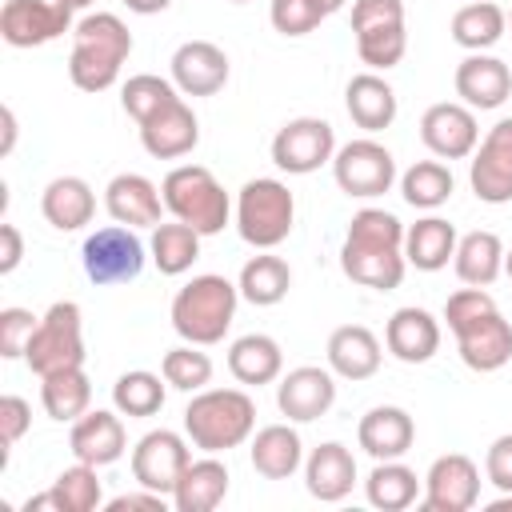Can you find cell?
I'll list each match as a JSON object with an SVG mask.
<instances>
[{
	"instance_id": "6da1fadb",
	"label": "cell",
	"mask_w": 512,
	"mask_h": 512,
	"mask_svg": "<svg viewBox=\"0 0 512 512\" xmlns=\"http://www.w3.org/2000/svg\"><path fill=\"white\" fill-rule=\"evenodd\" d=\"M340 268L352 284L392 292L404 280V224L384 208H360L348 220V236L340 248Z\"/></svg>"
},
{
	"instance_id": "7a4b0ae2",
	"label": "cell",
	"mask_w": 512,
	"mask_h": 512,
	"mask_svg": "<svg viewBox=\"0 0 512 512\" xmlns=\"http://www.w3.org/2000/svg\"><path fill=\"white\" fill-rule=\"evenodd\" d=\"M132 52V32L116 12H88L72 28L68 76L80 92H104L120 80V68Z\"/></svg>"
},
{
	"instance_id": "3957f363",
	"label": "cell",
	"mask_w": 512,
	"mask_h": 512,
	"mask_svg": "<svg viewBox=\"0 0 512 512\" xmlns=\"http://www.w3.org/2000/svg\"><path fill=\"white\" fill-rule=\"evenodd\" d=\"M256 428V404L244 388H200L184 408V436L200 452L240 448Z\"/></svg>"
},
{
	"instance_id": "277c9868",
	"label": "cell",
	"mask_w": 512,
	"mask_h": 512,
	"mask_svg": "<svg viewBox=\"0 0 512 512\" xmlns=\"http://www.w3.org/2000/svg\"><path fill=\"white\" fill-rule=\"evenodd\" d=\"M236 304H240V288L216 272L192 276L176 296H172V328L180 340L188 344H220L236 320Z\"/></svg>"
},
{
	"instance_id": "5b68a950",
	"label": "cell",
	"mask_w": 512,
	"mask_h": 512,
	"mask_svg": "<svg viewBox=\"0 0 512 512\" xmlns=\"http://www.w3.org/2000/svg\"><path fill=\"white\" fill-rule=\"evenodd\" d=\"M160 196H164V208L176 220L192 224L200 236H216L232 220V200H228L224 184L212 176V168H204V164L172 168L160 184Z\"/></svg>"
},
{
	"instance_id": "8992f818",
	"label": "cell",
	"mask_w": 512,
	"mask_h": 512,
	"mask_svg": "<svg viewBox=\"0 0 512 512\" xmlns=\"http://www.w3.org/2000/svg\"><path fill=\"white\" fill-rule=\"evenodd\" d=\"M296 220V196L276 176H256L236 192V232L252 248H276Z\"/></svg>"
},
{
	"instance_id": "52a82bcc",
	"label": "cell",
	"mask_w": 512,
	"mask_h": 512,
	"mask_svg": "<svg viewBox=\"0 0 512 512\" xmlns=\"http://www.w3.org/2000/svg\"><path fill=\"white\" fill-rule=\"evenodd\" d=\"M24 364L36 372V376H52V372H64V368H84V316H80V304L76 300H56L28 348H24Z\"/></svg>"
},
{
	"instance_id": "ba28073f",
	"label": "cell",
	"mask_w": 512,
	"mask_h": 512,
	"mask_svg": "<svg viewBox=\"0 0 512 512\" xmlns=\"http://www.w3.org/2000/svg\"><path fill=\"white\" fill-rule=\"evenodd\" d=\"M144 260L148 248L128 224H104L80 248V264L92 284H128L144 272Z\"/></svg>"
},
{
	"instance_id": "9c48e42d",
	"label": "cell",
	"mask_w": 512,
	"mask_h": 512,
	"mask_svg": "<svg viewBox=\"0 0 512 512\" xmlns=\"http://www.w3.org/2000/svg\"><path fill=\"white\" fill-rule=\"evenodd\" d=\"M332 176H336L344 196L372 200V196H384L396 184V160L380 140L360 136V140H348L344 148H336Z\"/></svg>"
},
{
	"instance_id": "30bf717a",
	"label": "cell",
	"mask_w": 512,
	"mask_h": 512,
	"mask_svg": "<svg viewBox=\"0 0 512 512\" xmlns=\"http://www.w3.org/2000/svg\"><path fill=\"white\" fill-rule=\"evenodd\" d=\"M332 156H336V132L320 116H296L280 124V132L272 136V164L288 176H308L320 164H332Z\"/></svg>"
},
{
	"instance_id": "8fae6325",
	"label": "cell",
	"mask_w": 512,
	"mask_h": 512,
	"mask_svg": "<svg viewBox=\"0 0 512 512\" xmlns=\"http://www.w3.org/2000/svg\"><path fill=\"white\" fill-rule=\"evenodd\" d=\"M188 464H192V448L172 428H152L132 448V480L148 492L168 496V500H172V488H176V480L184 476Z\"/></svg>"
},
{
	"instance_id": "7c38bea8",
	"label": "cell",
	"mask_w": 512,
	"mask_h": 512,
	"mask_svg": "<svg viewBox=\"0 0 512 512\" xmlns=\"http://www.w3.org/2000/svg\"><path fill=\"white\" fill-rule=\"evenodd\" d=\"M72 32V8L60 0H4L0 36L12 48H40Z\"/></svg>"
},
{
	"instance_id": "4fadbf2b",
	"label": "cell",
	"mask_w": 512,
	"mask_h": 512,
	"mask_svg": "<svg viewBox=\"0 0 512 512\" xmlns=\"http://www.w3.org/2000/svg\"><path fill=\"white\" fill-rule=\"evenodd\" d=\"M468 184H472L476 200H484V204H508L512 200V116L496 120L488 128V136L476 144Z\"/></svg>"
},
{
	"instance_id": "5bb4252c",
	"label": "cell",
	"mask_w": 512,
	"mask_h": 512,
	"mask_svg": "<svg viewBox=\"0 0 512 512\" xmlns=\"http://www.w3.org/2000/svg\"><path fill=\"white\" fill-rule=\"evenodd\" d=\"M480 500V468L464 452L436 456L424 476V508L428 512H468Z\"/></svg>"
},
{
	"instance_id": "9a60e30c",
	"label": "cell",
	"mask_w": 512,
	"mask_h": 512,
	"mask_svg": "<svg viewBox=\"0 0 512 512\" xmlns=\"http://www.w3.org/2000/svg\"><path fill=\"white\" fill-rule=\"evenodd\" d=\"M336 404V372L320 364H300L276 384V408L292 424H312Z\"/></svg>"
},
{
	"instance_id": "2e32d148",
	"label": "cell",
	"mask_w": 512,
	"mask_h": 512,
	"mask_svg": "<svg viewBox=\"0 0 512 512\" xmlns=\"http://www.w3.org/2000/svg\"><path fill=\"white\" fill-rule=\"evenodd\" d=\"M420 140L432 156L440 160H464L476 152L480 144V128H476V112L468 104H452L440 100L420 116Z\"/></svg>"
},
{
	"instance_id": "e0dca14e",
	"label": "cell",
	"mask_w": 512,
	"mask_h": 512,
	"mask_svg": "<svg viewBox=\"0 0 512 512\" xmlns=\"http://www.w3.org/2000/svg\"><path fill=\"white\" fill-rule=\"evenodd\" d=\"M452 336H456L460 360L472 372H500L512 360V324L500 316V308L480 312L476 320L460 324Z\"/></svg>"
},
{
	"instance_id": "ac0fdd59",
	"label": "cell",
	"mask_w": 512,
	"mask_h": 512,
	"mask_svg": "<svg viewBox=\"0 0 512 512\" xmlns=\"http://www.w3.org/2000/svg\"><path fill=\"white\" fill-rule=\"evenodd\" d=\"M456 96L460 104H468L472 112H492L500 108L508 96H512V72L500 56H488V52H468L460 64H456Z\"/></svg>"
},
{
	"instance_id": "d6986e66",
	"label": "cell",
	"mask_w": 512,
	"mask_h": 512,
	"mask_svg": "<svg viewBox=\"0 0 512 512\" xmlns=\"http://www.w3.org/2000/svg\"><path fill=\"white\" fill-rule=\"evenodd\" d=\"M168 64H172V84L184 96H216L228 84V56L212 40H184Z\"/></svg>"
},
{
	"instance_id": "ffe728a7",
	"label": "cell",
	"mask_w": 512,
	"mask_h": 512,
	"mask_svg": "<svg viewBox=\"0 0 512 512\" xmlns=\"http://www.w3.org/2000/svg\"><path fill=\"white\" fill-rule=\"evenodd\" d=\"M68 448H72L76 460H84V464H92V468L116 464V460L124 456V448H128V432H124L120 412L88 408L80 420H72Z\"/></svg>"
},
{
	"instance_id": "44dd1931",
	"label": "cell",
	"mask_w": 512,
	"mask_h": 512,
	"mask_svg": "<svg viewBox=\"0 0 512 512\" xmlns=\"http://www.w3.org/2000/svg\"><path fill=\"white\" fill-rule=\"evenodd\" d=\"M140 144L156 160H180L200 144V124H196V112L184 104V96H176L172 104H164L156 116L140 124Z\"/></svg>"
},
{
	"instance_id": "7402d4cb",
	"label": "cell",
	"mask_w": 512,
	"mask_h": 512,
	"mask_svg": "<svg viewBox=\"0 0 512 512\" xmlns=\"http://www.w3.org/2000/svg\"><path fill=\"white\" fill-rule=\"evenodd\" d=\"M384 348L400 364H428L440 352V320L428 308H396L384 324Z\"/></svg>"
},
{
	"instance_id": "603a6c76",
	"label": "cell",
	"mask_w": 512,
	"mask_h": 512,
	"mask_svg": "<svg viewBox=\"0 0 512 512\" xmlns=\"http://www.w3.org/2000/svg\"><path fill=\"white\" fill-rule=\"evenodd\" d=\"M104 208L116 224H128V228H156L160 224V212H164V196L160 188L140 176V172H120L108 180L104 188Z\"/></svg>"
},
{
	"instance_id": "cb8c5ba5",
	"label": "cell",
	"mask_w": 512,
	"mask_h": 512,
	"mask_svg": "<svg viewBox=\"0 0 512 512\" xmlns=\"http://www.w3.org/2000/svg\"><path fill=\"white\" fill-rule=\"evenodd\" d=\"M416 440V420L400 404H376L356 424V444L372 460H400Z\"/></svg>"
},
{
	"instance_id": "d4e9b609",
	"label": "cell",
	"mask_w": 512,
	"mask_h": 512,
	"mask_svg": "<svg viewBox=\"0 0 512 512\" xmlns=\"http://www.w3.org/2000/svg\"><path fill=\"white\" fill-rule=\"evenodd\" d=\"M356 484V456L340 440H324L304 460V488L320 504H340Z\"/></svg>"
},
{
	"instance_id": "484cf974",
	"label": "cell",
	"mask_w": 512,
	"mask_h": 512,
	"mask_svg": "<svg viewBox=\"0 0 512 512\" xmlns=\"http://www.w3.org/2000/svg\"><path fill=\"white\" fill-rule=\"evenodd\" d=\"M328 368L340 376V380H368L380 372V360H384V348L376 340L372 328L364 324H340L332 336H328Z\"/></svg>"
},
{
	"instance_id": "4316f807",
	"label": "cell",
	"mask_w": 512,
	"mask_h": 512,
	"mask_svg": "<svg viewBox=\"0 0 512 512\" xmlns=\"http://www.w3.org/2000/svg\"><path fill=\"white\" fill-rule=\"evenodd\" d=\"M228 468L224 460H216V452H204L200 460H192L184 468V476L172 488V508L176 512H212L224 504L228 496Z\"/></svg>"
},
{
	"instance_id": "83f0119b",
	"label": "cell",
	"mask_w": 512,
	"mask_h": 512,
	"mask_svg": "<svg viewBox=\"0 0 512 512\" xmlns=\"http://www.w3.org/2000/svg\"><path fill=\"white\" fill-rule=\"evenodd\" d=\"M40 212L56 232H80L96 216V192L80 176H56L40 192Z\"/></svg>"
},
{
	"instance_id": "f1b7e54d",
	"label": "cell",
	"mask_w": 512,
	"mask_h": 512,
	"mask_svg": "<svg viewBox=\"0 0 512 512\" xmlns=\"http://www.w3.org/2000/svg\"><path fill=\"white\" fill-rule=\"evenodd\" d=\"M344 108L356 128L384 132L396 120V92L380 72H356L344 88Z\"/></svg>"
},
{
	"instance_id": "f546056e",
	"label": "cell",
	"mask_w": 512,
	"mask_h": 512,
	"mask_svg": "<svg viewBox=\"0 0 512 512\" xmlns=\"http://www.w3.org/2000/svg\"><path fill=\"white\" fill-rule=\"evenodd\" d=\"M456 240H460L456 228L444 216L428 212V216H420L416 224L404 228V260L416 272H440L456 256Z\"/></svg>"
},
{
	"instance_id": "4dcf8cb0",
	"label": "cell",
	"mask_w": 512,
	"mask_h": 512,
	"mask_svg": "<svg viewBox=\"0 0 512 512\" xmlns=\"http://www.w3.org/2000/svg\"><path fill=\"white\" fill-rule=\"evenodd\" d=\"M228 372H232L240 384H248V388L272 384V380H280V372H284V352H280V344H276L272 336L248 332V336L232 340V348H228Z\"/></svg>"
},
{
	"instance_id": "1f68e13d",
	"label": "cell",
	"mask_w": 512,
	"mask_h": 512,
	"mask_svg": "<svg viewBox=\"0 0 512 512\" xmlns=\"http://www.w3.org/2000/svg\"><path fill=\"white\" fill-rule=\"evenodd\" d=\"M252 468L264 476V480H288L300 464H304V444H300V432L288 428V424H268L252 436Z\"/></svg>"
},
{
	"instance_id": "d6a6232c",
	"label": "cell",
	"mask_w": 512,
	"mask_h": 512,
	"mask_svg": "<svg viewBox=\"0 0 512 512\" xmlns=\"http://www.w3.org/2000/svg\"><path fill=\"white\" fill-rule=\"evenodd\" d=\"M452 268L464 284L472 288H488L500 272H504V244L496 232L488 228H476V232H464L456 240V256H452Z\"/></svg>"
},
{
	"instance_id": "836d02e7",
	"label": "cell",
	"mask_w": 512,
	"mask_h": 512,
	"mask_svg": "<svg viewBox=\"0 0 512 512\" xmlns=\"http://www.w3.org/2000/svg\"><path fill=\"white\" fill-rule=\"evenodd\" d=\"M236 288H240V300H248V304H256V308H272V304H280V300L288 296V288H292V268H288V260L272 256V248H260V256H252V260L240 268Z\"/></svg>"
},
{
	"instance_id": "e575fe53",
	"label": "cell",
	"mask_w": 512,
	"mask_h": 512,
	"mask_svg": "<svg viewBox=\"0 0 512 512\" xmlns=\"http://www.w3.org/2000/svg\"><path fill=\"white\" fill-rule=\"evenodd\" d=\"M364 496L380 512H404L420 496V476L404 460H376V468L364 480Z\"/></svg>"
},
{
	"instance_id": "d590c367",
	"label": "cell",
	"mask_w": 512,
	"mask_h": 512,
	"mask_svg": "<svg viewBox=\"0 0 512 512\" xmlns=\"http://www.w3.org/2000/svg\"><path fill=\"white\" fill-rule=\"evenodd\" d=\"M40 404L60 424L80 420L88 412V404H92V380H88V372L84 368H64V372L40 376Z\"/></svg>"
},
{
	"instance_id": "8d00e7d4",
	"label": "cell",
	"mask_w": 512,
	"mask_h": 512,
	"mask_svg": "<svg viewBox=\"0 0 512 512\" xmlns=\"http://www.w3.org/2000/svg\"><path fill=\"white\" fill-rule=\"evenodd\" d=\"M200 232L192 228V224H184V220H168V224H156L152 228V240H148V256H152V264L164 272V276H180V272H188L192 264H196V256H200Z\"/></svg>"
},
{
	"instance_id": "74e56055",
	"label": "cell",
	"mask_w": 512,
	"mask_h": 512,
	"mask_svg": "<svg viewBox=\"0 0 512 512\" xmlns=\"http://www.w3.org/2000/svg\"><path fill=\"white\" fill-rule=\"evenodd\" d=\"M504 28H508V12L500 4H492V0H468L452 16V40L460 48H468V52L492 48L504 36Z\"/></svg>"
},
{
	"instance_id": "f35d334b",
	"label": "cell",
	"mask_w": 512,
	"mask_h": 512,
	"mask_svg": "<svg viewBox=\"0 0 512 512\" xmlns=\"http://www.w3.org/2000/svg\"><path fill=\"white\" fill-rule=\"evenodd\" d=\"M164 376L156 372H144V368H132L124 376H116L112 384V404L120 416L128 420H144V416H156L164 408Z\"/></svg>"
},
{
	"instance_id": "ab89813d",
	"label": "cell",
	"mask_w": 512,
	"mask_h": 512,
	"mask_svg": "<svg viewBox=\"0 0 512 512\" xmlns=\"http://www.w3.org/2000/svg\"><path fill=\"white\" fill-rule=\"evenodd\" d=\"M452 188H456V180H452L448 164H440V160H416L400 176V196L420 212H436L440 204H448Z\"/></svg>"
},
{
	"instance_id": "60d3db41",
	"label": "cell",
	"mask_w": 512,
	"mask_h": 512,
	"mask_svg": "<svg viewBox=\"0 0 512 512\" xmlns=\"http://www.w3.org/2000/svg\"><path fill=\"white\" fill-rule=\"evenodd\" d=\"M180 96V88L172 84V80H164V76H152V72H140V76H128L124 80V88H120V104H124V112L136 120V124H144L148 116H156L164 104H172Z\"/></svg>"
},
{
	"instance_id": "b9f144b4",
	"label": "cell",
	"mask_w": 512,
	"mask_h": 512,
	"mask_svg": "<svg viewBox=\"0 0 512 512\" xmlns=\"http://www.w3.org/2000/svg\"><path fill=\"white\" fill-rule=\"evenodd\" d=\"M160 376L168 380V388L176 392H200L208 388L212 380V360L208 352H200V344H180V348H168L164 360H160Z\"/></svg>"
},
{
	"instance_id": "7bdbcfd3",
	"label": "cell",
	"mask_w": 512,
	"mask_h": 512,
	"mask_svg": "<svg viewBox=\"0 0 512 512\" xmlns=\"http://www.w3.org/2000/svg\"><path fill=\"white\" fill-rule=\"evenodd\" d=\"M408 52V32L404 24H380V28H364L356 32V56L372 68V72H388L404 60Z\"/></svg>"
},
{
	"instance_id": "ee69618b",
	"label": "cell",
	"mask_w": 512,
	"mask_h": 512,
	"mask_svg": "<svg viewBox=\"0 0 512 512\" xmlns=\"http://www.w3.org/2000/svg\"><path fill=\"white\" fill-rule=\"evenodd\" d=\"M52 492H56V500H60V512H92V508H100V500H104V488H100V480H96V468L84 464V460H76L72 468H64V472L52 480Z\"/></svg>"
},
{
	"instance_id": "f6af8a7d",
	"label": "cell",
	"mask_w": 512,
	"mask_h": 512,
	"mask_svg": "<svg viewBox=\"0 0 512 512\" xmlns=\"http://www.w3.org/2000/svg\"><path fill=\"white\" fill-rule=\"evenodd\" d=\"M324 16L328 12L320 0H272V8H268V20L280 36H308L320 28Z\"/></svg>"
},
{
	"instance_id": "bcb514c9",
	"label": "cell",
	"mask_w": 512,
	"mask_h": 512,
	"mask_svg": "<svg viewBox=\"0 0 512 512\" xmlns=\"http://www.w3.org/2000/svg\"><path fill=\"white\" fill-rule=\"evenodd\" d=\"M36 324H40V316H32L28 308H0V356L4 360L24 356Z\"/></svg>"
},
{
	"instance_id": "7dc6e473",
	"label": "cell",
	"mask_w": 512,
	"mask_h": 512,
	"mask_svg": "<svg viewBox=\"0 0 512 512\" xmlns=\"http://www.w3.org/2000/svg\"><path fill=\"white\" fill-rule=\"evenodd\" d=\"M488 308H496V300L488 296V288H456L448 300H444V320H448V328L456 332L460 324H468V320H476L480 312H488Z\"/></svg>"
},
{
	"instance_id": "c3c4849f",
	"label": "cell",
	"mask_w": 512,
	"mask_h": 512,
	"mask_svg": "<svg viewBox=\"0 0 512 512\" xmlns=\"http://www.w3.org/2000/svg\"><path fill=\"white\" fill-rule=\"evenodd\" d=\"M404 24V0H352V32Z\"/></svg>"
},
{
	"instance_id": "681fc988",
	"label": "cell",
	"mask_w": 512,
	"mask_h": 512,
	"mask_svg": "<svg viewBox=\"0 0 512 512\" xmlns=\"http://www.w3.org/2000/svg\"><path fill=\"white\" fill-rule=\"evenodd\" d=\"M484 476L500 492H512V432H504V436H496L488 444V452H484Z\"/></svg>"
},
{
	"instance_id": "f907efd6",
	"label": "cell",
	"mask_w": 512,
	"mask_h": 512,
	"mask_svg": "<svg viewBox=\"0 0 512 512\" xmlns=\"http://www.w3.org/2000/svg\"><path fill=\"white\" fill-rule=\"evenodd\" d=\"M32 424V408L24 396H0V440L4 448H12Z\"/></svg>"
},
{
	"instance_id": "816d5d0a",
	"label": "cell",
	"mask_w": 512,
	"mask_h": 512,
	"mask_svg": "<svg viewBox=\"0 0 512 512\" xmlns=\"http://www.w3.org/2000/svg\"><path fill=\"white\" fill-rule=\"evenodd\" d=\"M24 260V236L16 224H0V272H16Z\"/></svg>"
},
{
	"instance_id": "f5cc1de1",
	"label": "cell",
	"mask_w": 512,
	"mask_h": 512,
	"mask_svg": "<svg viewBox=\"0 0 512 512\" xmlns=\"http://www.w3.org/2000/svg\"><path fill=\"white\" fill-rule=\"evenodd\" d=\"M164 504H168V496H160V492H124V496H112L108 500V512H128V508H148V512H164Z\"/></svg>"
},
{
	"instance_id": "db71d44e",
	"label": "cell",
	"mask_w": 512,
	"mask_h": 512,
	"mask_svg": "<svg viewBox=\"0 0 512 512\" xmlns=\"http://www.w3.org/2000/svg\"><path fill=\"white\" fill-rule=\"evenodd\" d=\"M128 4V12H136V16H156V12H164L172 0H124Z\"/></svg>"
},
{
	"instance_id": "11a10c76",
	"label": "cell",
	"mask_w": 512,
	"mask_h": 512,
	"mask_svg": "<svg viewBox=\"0 0 512 512\" xmlns=\"http://www.w3.org/2000/svg\"><path fill=\"white\" fill-rule=\"evenodd\" d=\"M12 144H16V112H12V108H4V144H0V156H8V152H12Z\"/></svg>"
},
{
	"instance_id": "9f6ffc18",
	"label": "cell",
	"mask_w": 512,
	"mask_h": 512,
	"mask_svg": "<svg viewBox=\"0 0 512 512\" xmlns=\"http://www.w3.org/2000/svg\"><path fill=\"white\" fill-rule=\"evenodd\" d=\"M512 508V492H500V500L488 504V512H508Z\"/></svg>"
},
{
	"instance_id": "6f0895ef",
	"label": "cell",
	"mask_w": 512,
	"mask_h": 512,
	"mask_svg": "<svg viewBox=\"0 0 512 512\" xmlns=\"http://www.w3.org/2000/svg\"><path fill=\"white\" fill-rule=\"evenodd\" d=\"M320 4H324V12H328V16H332V12H340V8H344V4H348V0H320Z\"/></svg>"
},
{
	"instance_id": "680465c9",
	"label": "cell",
	"mask_w": 512,
	"mask_h": 512,
	"mask_svg": "<svg viewBox=\"0 0 512 512\" xmlns=\"http://www.w3.org/2000/svg\"><path fill=\"white\" fill-rule=\"evenodd\" d=\"M60 4H68V8H72V12H76V8H88V4H92V0H60Z\"/></svg>"
},
{
	"instance_id": "91938a15",
	"label": "cell",
	"mask_w": 512,
	"mask_h": 512,
	"mask_svg": "<svg viewBox=\"0 0 512 512\" xmlns=\"http://www.w3.org/2000/svg\"><path fill=\"white\" fill-rule=\"evenodd\" d=\"M504 272H508V276H512V248H508V252H504Z\"/></svg>"
},
{
	"instance_id": "94428289",
	"label": "cell",
	"mask_w": 512,
	"mask_h": 512,
	"mask_svg": "<svg viewBox=\"0 0 512 512\" xmlns=\"http://www.w3.org/2000/svg\"><path fill=\"white\" fill-rule=\"evenodd\" d=\"M228 4H248V0H228Z\"/></svg>"
},
{
	"instance_id": "6125c7cd",
	"label": "cell",
	"mask_w": 512,
	"mask_h": 512,
	"mask_svg": "<svg viewBox=\"0 0 512 512\" xmlns=\"http://www.w3.org/2000/svg\"><path fill=\"white\" fill-rule=\"evenodd\" d=\"M508 20H512V16H508Z\"/></svg>"
}]
</instances>
